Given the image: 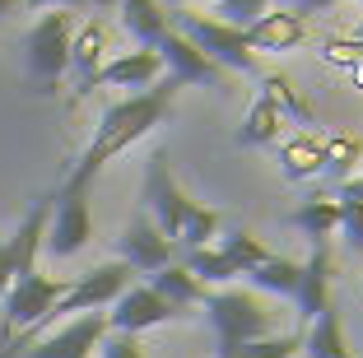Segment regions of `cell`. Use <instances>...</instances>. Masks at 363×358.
<instances>
[{
  "label": "cell",
  "instance_id": "cell-1",
  "mask_svg": "<svg viewBox=\"0 0 363 358\" xmlns=\"http://www.w3.org/2000/svg\"><path fill=\"white\" fill-rule=\"evenodd\" d=\"M177 79H159L154 89H145V94H130L121 98V103L103 107V116H98L94 126V140H89V149L79 154V163L70 168V177H65L61 196H84L89 181L98 177V172L112 163L117 154H126L135 140H145L154 126H163L172 112V94H177Z\"/></svg>",
  "mask_w": 363,
  "mask_h": 358
},
{
  "label": "cell",
  "instance_id": "cell-2",
  "mask_svg": "<svg viewBox=\"0 0 363 358\" xmlns=\"http://www.w3.org/2000/svg\"><path fill=\"white\" fill-rule=\"evenodd\" d=\"M168 28L182 33L205 61H214L219 70H238V74H257V56L247 47L242 28H228V23L210 19V14H196V10H168Z\"/></svg>",
  "mask_w": 363,
  "mask_h": 358
},
{
  "label": "cell",
  "instance_id": "cell-3",
  "mask_svg": "<svg viewBox=\"0 0 363 358\" xmlns=\"http://www.w3.org/2000/svg\"><path fill=\"white\" fill-rule=\"evenodd\" d=\"M65 289H70V279H52V274H23V279H14L10 293L0 298V354L19 335L38 330V321L56 307V298Z\"/></svg>",
  "mask_w": 363,
  "mask_h": 358
},
{
  "label": "cell",
  "instance_id": "cell-4",
  "mask_svg": "<svg viewBox=\"0 0 363 358\" xmlns=\"http://www.w3.org/2000/svg\"><path fill=\"white\" fill-rule=\"evenodd\" d=\"M70 38H75V14L70 10H47L28 28V74L38 94H56L61 74L70 70Z\"/></svg>",
  "mask_w": 363,
  "mask_h": 358
},
{
  "label": "cell",
  "instance_id": "cell-5",
  "mask_svg": "<svg viewBox=\"0 0 363 358\" xmlns=\"http://www.w3.org/2000/svg\"><path fill=\"white\" fill-rule=\"evenodd\" d=\"M205 312L219 335V349H238L247 340L270 335V312L247 293V289H224V293H205Z\"/></svg>",
  "mask_w": 363,
  "mask_h": 358
},
{
  "label": "cell",
  "instance_id": "cell-6",
  "mask_svg": "<svg viewBox=\"0 0 363 358\" xmlns=\"http://www.w3.org/2000/svg\"><path fill=\"white\" fill-rule=\"evenodd\" d=\"M117 252H121L117 261L126 265L130 274H154V270H163V265L177 261V247L154 228V219L145 210L130 214V223L121 228V237H117Z\"/></svg>",
  "mask_w": 363,
  "mask_h": 358
},
{
  "label": "cell",
  "instance_id": "cell-7",
  "mask_svg": "<svg viewBox=\"0 0 363 358\" xmlns=\"http://www.w3.org/2000/svg\"><path fill=\"white\" fill-rule=\"evenodd\" d=\"M186 210H191V201H186L182 186L168 177V158L154 154L150 168H145V214L154 219V228H159L168 242H177V228H182V219H186Z\"/></svg>",
  "mask_w": 363,
  "mask_h": 358
},
{
  "label": "cell",
  "instance_id": "cell-8",
  "mask_svg": "<svg viewBox=\"0 0 363 358\" xmlns=\"http://www.w3.org/2000/svg\"><path fill=\"white\" fill-rule=\"evenodd\" d=\"M103 316H107V330H112V335H140V330H150V326L177 321L182 312L163 303L150 284H130L126 293L112 303V312H103Z\"/></svg>",
  "mask_w": 363,
  "mask_h": 358
},
{
  "label": "cell",
  "instance_id": "cell-9",
  "mask_svg": "<svg viewBox=\"0 0 363 358\" xmlns=\"http://www.w3.org/2000/svg\"><path fill=\"white\" fill-rule=\"evenodd\" d=\"M89 237H94V219H89L84 196H56L52 219H47V233H43V247L52 256H75L89 247Z\"/></svg>",
  "mask_w": 363,
  "mask_h": 358
},
{
  "label": "cell",
  "instance_id": "cell-10",
  "mask_svg": "<svg viewBox=\"0 0 363 358\" xmlns=\"http://www.w3.org/2000/svg\"><path fill=\"white\" fill-rule=\"evenodd\" d=\"M103 335H107V316L84 312V316H75V321H65L56 335H43L38 349H28V354H19V358H94V349L103 345Z\"/></svg>",
  "mask_w": 363,
  "mask_h": 358
},
{
  "label": "cell",
  "instance_id": "cell-11",
  "mask_svg": "<svg viewBox=\"0 0 363 358\" xmlns=\"http://www.w3.org/2000/svg\"><path fill=\"white\" fill-rule=\"evenodd\" d=\"M154 56L163 61V70H168V79H177V84H210V89H224L228 74L219 70L214 61H205L201 52H196L182 33H163V43L154 47Z\"/></svg>",
  "mask_w": 363,
  "mask_h": 358
},
{
  "label": "cell",
  "instance_id": "cell-12",
  "mask_svg": "<svg viewBox=\"0 0 363 358\" xmlns=\"http://www.w3.org/2000/svg\"><path fill=\"white\" fill-rule=\"evenodd\" d=\"M326 293H331V247L312 242L308 261H298V289H294L303 326H312V321L326 312Z\"/></svg>",
  "mask_w": 363,
  "mask_h": 358
},
{
  "label": "cell",
  "instance_id": "cell-13",
  "mask_svg": "<svg viewBox=\"0 0 363 358\" xmlns=\"http://www.w3.org/2000/svg\"><path fill=\"white\" fill-rule=\"evenodd\" d=\"M242 38H247V47H252V56L257 52H294V47L308 38V23L294 10H266L257 23L242 28Z\"/></svg>",
  "mask_w": 363,
  "mask_h": 358
},
{
  "label": "cell",
  "instance_id": "cell-14",
  "mask_svg": "<svg viewBox=\"0 0 363 358\" xmlns=\"http://www.w3.org/2000/svg\"><path fill=\"white\" fill-rule=\"evenodd\" d=\"M159 74H163V61L154 52H121V56H112V61H103V70L94 74V89L98 84H107V89H154L159 84Z\"/></svg>",
  "mask_w": 363,
  "mask_h": 358
},
{
  "label": "cell",
  "instance_id": "cell-15",
  "mask_svg": "<svg viewBox=\"0 0 363 358\" xmlns=\"http://www.w3.org/2000/svg\"><path fill=\"white\" fill-rule=\"evenodd\" d=\"M103 52H107V28L103 19H89L84 28L70 38V74H75V94H94V74L103 70Z\"/></svg>",
  "mask_w": 363,
  "mask_h": 358
},
{
  "label": "cell",
  "instance_id": "cell-16",
  "mask_svg": "<svg viewBox=\"0 0 363 358\" xmlns=\"http://www.w3.org/2000/svg\"><path fill=\"white\" fill-rule=\"evenodd\" d=\"M121 10V28L135 38L140 52H154L163 43V33H168V10H163L159 0H117Z\"/></svg>",
  "mask_w": 363,
  "mask_h": 358
},
{
  "label": "cell",
  "instance_id": "cell-17",
  "mask_svg": "<svg viewBox=\"0 0 363 358\" xmlns=\"http://www.w3.org/2000/svg\"><path fill=\"white\" fill-rule=\"evenodd\" d=\"M279 172L289 181H312L326 172V154H321V135L312 130H298V135H289L279 145Z\"/></svg>",
  "mask_w": 363,
  "mask_h": 358
},
{
  "label": "cell",
  "instance_id": "cell-18",
  "mask_svg": "<svg viewBox=\"0 0 363 358\" xmlns=\"http://www.w3.org/2000/svg\"><path fill=\"white\" fill-rule=\"evenodd\" d=\"M279 126H284V116H279V107L270 103V94L261 89V94L252 98V107H247V116H242V126H238L233 145L238 149H266V145H275V140H279Z\"/></svg>",
  "mask_w": 363,
  "mask_h": 358
},
{
  "label": "cell",
  "instance_id": "cell-19",
  "mask_svg": "<svg viewBox=\"0 0 363 358\" xmlns=\"http://www.w3.org/2000/svg\"><path fill=\"white\" fill-rule=\"evenodd\" d=\"M303 354L308 358H354L350 345H345V321L331 303H326V312L303 330Z\"/></svg>",
  "mask_w": 363,
  "mask_h": 358
},
{
  "label": "cell",
  "instance_id": "cell-20",
  "mask_svg": "<svg viewBox=\"0 0 363 358\" xmlns=\"http://www.w3.org/2000/svg\"><path fill=\"white\" fill-rule=\"evenodd\" d=\"M150 289H154V293H159L168 307H177L182 316H186V307H201V303H205V284H196V279L182 270L177 261L163 265V270H154V274H150Z\"/></svg>",
  "mask_w": 363,
  "mask_h": 358
},
{
  "label": "cell",
  "instance_id": "cell-21",
  "mask_svg": "<svg viewBox=\"0 0 363 358\" xmlns=\"http://www.w3.org/2000/svg\"><path fill=\"white\" fill-rule=\"evenodd\" d=\"M294 228L303 233V237H312V242H331L335 228H340V205L335 201H308L294 210Z\"/></svg>",
  "mask_w": 363,
  "mask_h": 358
},
{
  "label": "cell",
  "instance_id": "cell-22",
  "mask_svg": "<svg viewBox=\"0 0 363 358\" xmlns=\"http://www.w3.org/2000/svg\"><path fill=\"white\" fill-rule=\"evenodd\" d=\"M219 256H224L238 274H252L261 261H270V252L261 247V237H252V233H242V228H233V233L219 237Z\"/></svg>",
  "mask_w": 363,
  "mask_h": 358
},
{
  "label": "cell",
  "instance_id": "cell-23",
  "mask_svg": "<svg viewBox=\"0 0 363 358\" xmlns=\"http://www.w3.org/2000/svg\"><path fill=\"white\" fill-rule=\"evenodd\" d=\"M261 89H266L270 94V103L279 107V116H284V126H317V121H312V107L303 103L298 94H294V84H289L284 74H266V79H261Z\"/></svg>",
  "mask_w": 363,
  "mask_h": 358
},
{
  "label": "cell",
  "instance_id": "cell-24",
  "mask_svg": "<svg viewBox=\"0 0 363 358\" xmlns=\"http://www.w3.org/2000/svg\"><path fill=\"white\" fill-rule=\"evenodd\" d=\"M182 270L191 274L196 284H228V279H238V270L219 256V247H201V252H182Z\"/></svg>",
  "mask_w": 363,
  "mask_h": 358
},
{
  "label": "cell",
  "instance_id": "cell-25",
  "mask_svg": "<svg viewBox=\"0 0 363 358\" xmlns=\"http://www.w3.org/2000/svg\"><path fill=\"white\" fill-rule=\"evenodd\" d=\"M257 289H266V293H279V298H294V289H298V261H284V256H270V261H261L257 270L247 274Z\"/></svg>",
  "mask_w": 363,
  "mask_h": 358
},
{
  "label": "cell",
  "instance_id": "cell-26",
  "mask_svg": "<svg viewBox=\"0 0 363 358\" xmlns=\"http://www.w3.org/2000/svg\"><path fill=\"white\" fill-rule=\"evenodd\" d=\"M214 233H219V214L191 201V210H186V219H182L177 242H172V247H182V252H201V247H210Z\"/></svg>",
  "mask_w": 363,
  "mask_h": 358
},
{
  "label": "cell",
  "instance_id": "cell-27",
  "mask_svg": "<svg viewBox=\"0 0 363 358\" xmlns=\"http://www.w3.org/2000/svg\"><path fill=\"white\" fill-rule=\"evenodd\" d=\"M303 349V335H266V340H247L238 349H219V358H294Z\"/></svg>",
  "mask_w": 363,
  "mask_h": 358
},
{
  "label": "cell",
  "instance_id": "cell-28",
  "mask_svg": "<svg viewBox=\"0 0 363 358\" xmlns=\"http://www.w3.org/2000/svg\"><path fill=\"white\" fill-rule=\"evenodd\" d=\"M266 10H270V0H214L210 19L228 23V28H247V23H257Z\"/></svg>",
  "mask_w": 363,
  "mask_h": 358
},
{
  "label": "cell",
  "instance_id": "cell-29",
  "mask_svg": "<svg viewBox=\"0 0 363 358\" xmlns=\"http://www.w3.org/2000/svg\"><path fill=\"white\" fill-rule=\"evenodd\" d=\"M321 154H326V168L331 172H350V163L359 158V140L331 135V140H321Z\"/></svg>",
  "mask_w": 363,
  "mask_h": 358
},
{
  "label": "cell",
  "instance_id": "cell-30",
  "mask_svg": "<svg viewBox=\"0 0 363 358\" xmlns=\"http://www.w3.org/2000/svg\"><path fill=\"white\" fill-rule=\"evenodd\" d=\"M335 233L345 237L350 252H363V205H340V228Z\"/></svg>",
  "mask_w": 363,
  "mask_h": 358
},
{
  "label": "cell",
  "instance_id": "cell-31",
  "mask_svg": "<svg viewBox=\"0 0 363 358\" xmlns=\"http://www.w3.org/2000/svg\"><path fill=\"white\" fill-rule=\"evenodd\" d=\"M98 358H145V354H140L135 335H112V330H107L103 345H98Z\"/></svg>",
  "mask_w": 363,
  "mask_h": 358
},
{
  "label": "cell",
  "instance_id": "cell-32",
  "mask_svg": "<svg viewBox=\"0 0 363 358\" xmlns=\"http://www.w3.org/2000/svg\"><path fill=\"white\" fill-rule=\"evenodd\" d=\"M10 284H14V247L10 237H0V298L10 293Z\"/></svg>",
  "mask_w": 363,
  "mask_h": 358
},
{
  "label": "cell",
  "instance_id": "cell-33",
  "mask_svg": "<svg viewBox=\"0 0 363 358\" xmlns=\"http://www.w3.org/2000/svg\"><path fill=\"white\" fill-rule=\"evenodd\" d=\"M335 205H363V172L359 177H345L340 191H335Z\"/></svg>",
  "mask_w": 363,
  "mask_h": 358
},
{
  "label": "cell",
  "instance_id": "cell-34",
  "mask_svg": "<svg viewBox=\"0 0 363 358\" xmlns=\"http://www.w3.org/2000/svg\"><path fill=\"white\" fill-rule=\"evenodd\" d=\"M23 10H84L94 0H19Z\"/></svg>",
  "mask_w": 363,
  "mask_h": 358
},
{
  "label": "cell",
  "instance_id": "cell-35",
  "mask_svg": "<svg viewBox=\"0 0 363 358\" xmlns=\"http://www.w3.org/2000/svg\"><path fill=\"white\" fill-rule=\"evenodd\" d=\"M331 5H340V0H298V10H294V14H298V19H303V14H317V10H331Z\"/></svg>",
  "mask_w": 363,
  "mask_h": 358
},
{
  "label": "cell",
  "instance_id": "cell-36",
  "mask_svg": "<svg viewBox=\"0 0 363 358\" xmlns=\"http://www.w3.org/2000/svg\"><path fill=\"white\" fill-rule=\"evenodd\" d=\"M14 10H19V0H0V19H10Z\"/></svg>",
  "mask_w": 363,
  "mask_h": 358
},
{
  "label": "cell",
  "instance_id": "cell-37",
  "mask_svg": "<svg viewBox=\"0 0 363 358\" xmlns=\"http://www.w3.org/2000/svg\"><path fill=\"white\" fill-rule=\"evenodd\" d=\"M350 43H354V52H359V56H363V23H359V28H354V33H350Z\"/></svg>",
  "mask_w": 363,
  "mask_h": 358
},
{
  "label": "cell",
  "instance_id": "cell-38",
  "mask_svg": "<svg viewBox=\"0 0 363 358\" xmlns=\"http://www.w3.org/2000/svg\"><path fill=\"white\" fill-rule=\"evenodd\" d=\"M159 5H168V10H186L191 0H159Z\"/></svg>",
  "mask_w": 363,
  "mask_h": 358
},
{
  "label": "cell",
  "instance_id": "cell-39",
  "mask_svg": "<svg viewBox=\"0 0 363 358\" xmlns=\"http://www.w3.org/2000/svg\"><path fill=\"white\" fill-rule=\"evenodd\" d=\"M98 5H107V0H98Z\"/></svg>",
  "mask_w": 363,
  "mask_h": 358
}]
</instances>
